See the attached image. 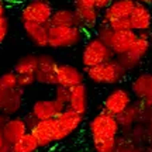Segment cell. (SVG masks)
Masks as SVG:
<instances>
[{
  "instance_id": "cell-36",
  "label": "cell",
  "mask_w": 152,
  "mask_h": 152,
  "mask_svg": "<svg viewBox=\"0 0 152 152\" xmlns=\"http://www.w3.org/2000/svg\"><path fill=\"white\" fill-rule=\"evenodd\" d=\"M142 3H145V4H152V0H142Z\"/></svg>"
},
{
  "instance_id": "cell-26",
  "label": "cell",
  "mask_w": 152,
  "mask_h": 152,
  "mask_svg": "<svg viewBox=\"0 0 152 152\" xmlns=\"http://www.w3.org/2000/svg\"><path fill=\"white\" fill-rule=\"evenodd\" d=\"M137 148L138 147L132 142V140L123 134L118 137L117 144H115V152H135Z\"/></svg>"
},
{
  "instance_id": "cell-21",
  "label": "cell",
  "mask_w": 152,
  "mask_h": 152,
  "mask_svg": "<svg viewBox=\"0 0 152 152\" xmlns=\"http://www.w3.org/2000/svg\"><path fill=\"white\" fill-rule=\"evenodd\" d=\"M76 11V16L79 18L80 28L85 33H92L94 31L102 20V11L97 10L96 7H73Z\"/></svg>"
},
{
  "instance_id": "cell-5",
  "label": "cell",
  "mask_w": 152,
  "mask_h": 152,
  "mask_svg": "<svg viewBox=\"0 0 152 152\" xmlns=\"http://www.w3.org/2000/svg\"><path fill=\"white\" fill-rule=\"evenodd\" d=\"M111 59H114L113 51L102 39H99L96 35L90 37L85 42L80 54V62L85 69L97 66L100 64H104V62Z\"/></svg>"
},
{
  "instance_id": "cell-12",
  "label": "cell",
  "mask_w": 152,
  "mask_h": 152,
  "mask_svg": "<svg viewBox=\"0 0 152 152\" xmlns=\"http://www.w3.org/2000/svg\"><path fill=\"white\" fill-rule=\"evenodd\" d=\"M23 99L24 90L20 87L6 89L0 86V113L6 114L7 117L17 115L23 107Z\"/></svg>"
},
{
  "instance_id": "cell-15",
  "label": "cell",
  "mask_w": 152,
  "mask_h": 152,
  "mask_svg": "<svg viewBox=\"0 0 152 152\" xmlns=\"http://www.w3.org/2000/svg\"><path fill=\"white\" fill-rule=\"evenodd\" d=\"M144 111H145L144 106H142L140 102L134 100L132 104L128 106V107L117 117V121H118V124H120V130H121V134H123V135L128 134L135 125L142 123Z\"/></svg>"
},
{
  "instance_id": "cell-34",
  "label": "cell",
  "mask_w": 152,
  "mask_h": 152,
  "mask_svg": "<svg viewBox=\"0 0 152 152\" xmlns=\"http://www.w3.org/2000/svg\"><path fill=\"white\" fill-rule=\"evenodd\" d=\"M6 11H7V6H6L4 0H0V17L6 16Z\"/></svg>"
},
{
  "instance_id": "cell-6",
  "label": "cell",
  "mask_w": 152,
  "mask_h": 152,
  "mask_svg": "<svg viewBox=\"0 0 152 152\" xmlns=\"http://www.w3.org/2000/svg\"><path fill=\"white\" fill-rule=\"evenodd\" d=\"M152 48V38L149 33H140L137 37V41L134 45L131 47V49L124 55H118L115 56V59L120 65L125 68L128 72L137 69L141 65L142 59L149 54V51Z\"/></svg>"
},
{
  "instance_id": "cell-25",
  "label": "cell",
  "mask_w": 152,
  "mask_h": 152,
  "mask_svg": "<svg viewBox=\"0 0 152 152\" xmlns=\"http://www.w3.org/2000/svg\"><path fill=\"white\" fill-rule=\"evenodd\" d=\"M39 145L31 132H27L20 140L10 145V152H38Z\"/></svg>"
},
{
  "instance_id": "cell-19",
  "label": "cell",
  "mask_w": 152,
  "mask_h": 152,
  "mask_svg": "<svg viewBox=\"0 0 152 152\" xmlns=\"http://www.w3.org/2000/svg\"><path fill=\"white\" fill-rule=\"evenodd\" d=\"M23 31L30 42L37 48H48V31L49 24L37 23H21Z\"/></svg>"
},
{
  "instance_id": "cell-28",
  "label": "cell",
  "mask_w": 152,
  "mask_h": 152,
  "mask_svg": "<svg viewBox=\"0 0 152 152\" xmlns=\"http://www.w3.org/2000/svg\"><path fill=\"white\" fill-rule=\"evenodd\" d=\"M35 85V76L33 75H17V86L26 90L27 87Z\"/></svg>"
},
{
  "instance_id": "cell-24",
  "label": "cell",
  "mask_w": 152,
  "mask_h": 152,
  "mask_svg": "<svg viewBox=\"0 0 152 152\" xmlns=\"http://www.w3.org/2000/svg\"><path fill=\"white\" fill-rule=\"evenodd\" d=\"M51 26H66V27H80L79 18L73 9H58L54 11L51 18Z\"/></svg>"
},
{
  "instance_id": "cell-29",
  "label": "cell",
  "mask_w": 152,
  "mask_h": 152,
  "mask_svg": "<svg viewBox=\"0 0 152 152\" xmlns=\"http://www.w3.org/2000/svg\"><path fill=\"white\" fill-rule=\"evenodd\" d=\"M9 31H10V21H9L7 16H1L0 17V44L6 41Z\"/></svg>"
},
{
  "instance_id": "cell-17",
  "label": "cell",
  "mask_w": 152,
  "mask_h": 152,
  "mask_svg": "<svg viewBox=\"0 0 152 152\" xmlns=\"http://www.w3.org/2000/svg\"><path fill=\"white\" fill-rule=\"evenodd\" d=\"M131 28L135 33H149L152 28V11L145 3L137 1L132 13L130 14Z\"/></svg>"
},
{
  "instance_id": "cell-20",
  "label": "cell",
  "mask_w": 152,
  "mask_h": 152,
  "mask_svg": "<svg viewBox=\"0 0 152 152\" xmlns=\"http://www.w3.org/2000/svg\"><path fill=\"white\" fill-rule=\"evenodd\" d=\"M34 138L37 140L39 149L44 148H49L55 144V127H54V118L52 120H44V121H38L34 125L31 131Z\"/></svg>"
},
{
  "instance_id": "cell-9",
  "label": "cell",
  "mask_w": 152,
  "mask_h": 152,
  "mask_svg": "<svg viewBox=\"0 0 152 152\" xmlns=\"http://www.w3.org/2000/svg\"><path fill=\"white\" fill-rule=\"evenodd\" d=\"M132 102H134V97L131 94L130 89L123 86L114 87L113 90H110L106 94V97L103 99L102 110L104 113L110 114V115L118 117L128 106L132 104Z\"/></svg>"
},
{
  "instance_id": "cell-23",
  "label": "cell",
  "mask_w": 152,
  "mask_h": 152,
  "mask_svg": "<svg viewBox=\"0 0 152 152\" xmlns=\"http://www.w3.org/2000/svg\"><path fill=\"white\" fill-rule=\"evenodd\" d=\"M38 66V55L35 54H26L20 56L14 64L13 72L16 75H33L35 76Z\"/></svg>"
},
{
  "instance_id": "cell-8",
  "label": "cell",
  "mask_w": 152,
  "mask_h": 152,
  "mask_svg": "<svg viewBox=\"0 0 152 152\" xmlns=\"http://www.w3.org/2000/svg\"><path fill=\"white\" fill-rule=\"evenodd\" d=\"M54 6L45 1H33L30 0L20 11L21 23H37V24H51V18L54 16Z\"/></svg>"
},
{
  "instance_id": "cell-38",
  "label": "cell",
  "mask_w": 152,
  "mask_h": 152,
  "mask_svg": "<svg viewBox=\"0 0 152 152\" xmlns=\"http://www.w3.org/2000/svg\"><path fill=\"white\" fill-rule=\"evenodd\" d=\"M135 1H138V3H142V0H135Z\"/></svg>"
},
{
  "instance_id": "cell-4",
  "label": "cell",
  "mask_w": 152,
  "mask_h": 152,
  "mask_svg": "<svg viewBox=\"0 0 152 152\" xmlns=\"http://www.w3.org/2000/svg\"><path fill=\"white\" fill-rule=\"evenodd\" d=\"M86 33L80 27L51 26L48 31V48L51 49H71L77 47L85 39Z\"/></svg>"
},
{
  "instance_id": "cell-11",
  "label": "cell",
  "mask_w": 152,
  "mask_h": 152,
  "mask_svg": "<svg viewBox=\"0 0 152 152\" xmlns=\"http://www.w3.org/2000/svg\"><path fill=\"white\" fill-rule=\"evenodd\" d=\"M58 61L52 54H38V66L35 72V83L42 86H56V68Z\"/></svg>"
},
{
  "instance_id": "cell-3",
  "label": "cell",
  "mask_w": 152,
  "mask_h": 152,
  "mask_svg": "<svg viewBox=\"0 0 152 152\" xmlns=\"http://www.w3.org/2000/svg\"><path fill=\"white\" fill-rule=\"evenodd\" d=\"M130 72L120 65L117 59L114 58L104 64L85 69V75L94 85H103V86H115L127 79Z\"/></svg>"
},
{
  "instance_id": "cell-27",
  "label": "cell",
  "mask_w": 152,
  "mask_h": 152,
  "mask_svg": "<svg viewBox=\"0 0 152 152\" xmlns=\"http://www.w3.org/2000/svg\"><path fill=\"white\" fill-rule=\"evenodd\" d=\"M54 99L56 102H59L61 104H64L65 107H68V102H69V89L62 87V86H55Z\"/></svg>"
},
{
  "instance_id": "cell-1",
  "label": "cell",
  "mask_w": 152,
  "mask_h": 152,
  "mask_svg": "<svg viewBox=\"0 0 152 152\" xmlns=\"http://www.w3.org/2000/svg\"><path fill=\"white\" fill-rule=\"evenodd\" d=\"M87 131L94 152H115V144L121 134L117 117L100 110L90 118Z\"/></svg>"
},
{
  "instance_id": "cell-7",
  "label": "cell",
  "mask_w": 152,
  "mask_h": 152,
  "mask_svg": "<svg viewBox=\"0 0 152 152\" xmlns=\"http://www.w3.org/2000/svg\"><path fill=\"white\" fill-rule=\"evenodd\" d=\"M83 121H85V115H82V114H77L69 109H65L64 111H61L54 118L55 144L64 142L68 138H71L83 125Z\"/></svg>"
},
{
  "instance_id": "cell-22",
  "label": "cell",
  "mask_w": 152,
  "mask_h": 152,
  "mask_svg": "<svg viewBox=\"0 0 152 152\" xmlns=\"http://www.w3.org/2000/svg\"><path fill=\"white\" fill-rule=\"evenodd\" d=\"M30 132L26 121L23 118V115H14V117H9L7 123L3 127V134H4L6 141L9 144H14L17 140H20L23 135H26Z\"/></svg>"
},
{
  "instance_id": "cell-14",
  "label": "cell",
  "mask_w": 152,
  "mask_h": 152,
  "mask_svg": "<svg viewBox=\"0 0 152 152\" xmlns=\"http://www.w3.org/2000/svg\"><path fill=\"white\" fill-rule=\"evenodd\" d=\"M56 86H62L66 89L85 83L86 75L79 66L72 64H58L56 68Z\"/></svg>"
},
{
  "instance_id": "cell-16",
  "label": "cell",
  "mask_w": 152,
  "mask_h": 152,
  "mask_svg": "<svg viewBox=\"0 0 152 152\" xmlns=\"http://www.w3.org/2000/svg\"><path fill=\"white\" fill-rule=\"evenodd\" d=\"M66 107L59 102H56L54 97L52 99H38L31 106V113L38 121L44 120H52L55 118L61 111H64Z\"/></svg>"
},
{
  "instance_id": "cell-30",
  "label": "cell",
  "mask_w": 152,
  "mask_h": 152,
  "mask_svg": "<svg viewBox=\"0 0 152 152\" xmlns=\"http://www.w3.org/2000/svg\"><path fill=\"white\" fill-rule=\"evenodd\" d=\"M23 118H24V121H26V124H27V127H28V130L30 131H31V128L38 123V120L34 117V114L31 113V111H28L26 115H23Z\"/></svg>"
},
{
  "instance_id": "cell-10",
  "label": "cell",
  "mask_w": 152,
  "mask_h": 152,
  "mask_svg": "<svg viewBox=\"0 0 152 152\" xmlns=\"http://www.w3.org/2000/svg\"><path fill=\"white\" fill-rule=\"evenodd\" d=\"M130 92L134 100L140 102L144 109L152 107V72H142L134 76Z\"/></svg>"
},
{
  "instance_id": "cell-33",
  "label": "cell",
  "mask_w": 152,
  "mask_h": 152,
  "mask_svg": "<svg viewBox=\"0 0 152 152\" xmlns=\"http://www.w3.org/2000/svg\"><path fill=\"white\" fill-rule=\"evenodd\" d=\"M113 0H94V6H96V9L100 11H103L107 6L111 3Z\"/></svg>"
},
{
  "instance_id": "cell-35",
  "label": "cell",
  "mask_w": 152,
  "mask_h": 152,
  "mask_svg": "<svg viewBox=\"0 0 152 152\" xmlns=\"http://www.w3.org/2000/svg\"><path fill=\"white\" fill-rule=\"evenodd\" d=\"M7 120H9V117H7L6 114L0 113V128H3V127H4V124L7 123Z\"/></svg>"
},
{
  "instance_id": "cell-18",
  "label": "cell",
  "mask_w": 152,
  "mask_h": 152,
  "mask_svg": "<svg viewBox=\"0 0 152 152\" xmlns=\"http://www.w3.org/2000/svg\"><path fill=\"white\" fill-rule=\"evenodd\" d=\"M66 109L86 115L89 110V89L86 83H80L69 89V102Z\"/></svg>"
},
{
  "instance_id": "cell-32",
  "label": "cell",
  "mask_w": 152,
  "mask_h": 152,
  "mask_svg": "<svg viewBox=\"0 0 152 152\" xmlns=\"http://www.w3.org/2000/svg\"><path fill=\"white\" fill-rule=\"evenodd\" d=\"M73 7H96L94 0H72Z\"/></svg>"
},
{
  "instance_id": "cell-31",
  "label": "cell",
  "mask_w": 152,
  "mask_h": 152,
  "mask_svg": "<svg viewBox=\"0 0 152 152\" xmlns=\"http://www.w3.org/2000/svg\"><path fill=\"white\" fill-rule=\"evenodd\" d=\"M0 152H10V144L6 141L3 128H0Z\"/></svg>"
},
{
  "instance_id": "cell-13",
  "label": "cell",
  "mask_w": 152,
  "mask_h": 152,
  "mask_svg": "<svg viewBox=\"0 0 152 152\" xmlns=\"http://www.w3.org/2000/svg\"><path fill=\"white\" fill-rule=\"evenodd\" d=\"M135 0H113L103 11H102V20L103 24H111L123 18H128L132 13L135 6Z\"/></svg>"
},
{
  "instance_id": "cell-2",
  "label": "cell",
  "mask_w": 152,
  "mask_h": 152,
  "mask_svg": "<svg viewBox=\"0 0 152 152\" xmlns=\"http://www.w3.org/2000/svg\"><path fill=\"white\" fill-rule=\"evenodd\" d=\"M94 35L99 39H102L113 51L114 58H115V56L124 55L130 51L131 47L137 41L138 33L131 31V30H128V31H115L110 26L100 23L97 28L94 30Z\"/></svg>"
},
{
  "instance_id": "cell-37",
  "label": "cell",
  "mask_w": 152,
  "mask_h": 152,
  "mask_svg": "<svg viewBox=\"0 0 152 152\" xmlns=\"http://www.w3.org/2000/svg\"><path fill=\"white\" fill-rule=\"evenodd\" d=\"M33 1H45V0H33Z\"/></svg>"
}]
</instances>
